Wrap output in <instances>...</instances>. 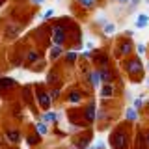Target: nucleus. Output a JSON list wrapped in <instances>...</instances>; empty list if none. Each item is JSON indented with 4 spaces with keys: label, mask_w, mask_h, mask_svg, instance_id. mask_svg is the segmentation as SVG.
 <instances>
[{
    "label": "nucleus",
    "mask_w": 149,
    "mask_h": 149,
    "mask_svg": "<svg viewBox=\"0 0 149 149\" xmlns=\"http://www.w3.org/2000/svg\"><path fill=\"white\" fill-rule=\"evenodd\" d=\"M110 142H112V146H114V149H125L129 140H127V134L114 132V134H112V138H110Z\"/></svg>",
    "instance_id": "obj_1"
},
{
    "label": "nucleus",
    "mask_w": 149,
    "mask_h": 149,
    "mask_svg": "<svg viewBox=\"0 0 149 149\" xmlns=\"http://www.w3.org/2000/svg\"><path fill=\"white\" fill-rule=\"evenodd\" d=\"M52 41H54V45H63V41H65V28L63 26H60V24L54 26Z\"/></svg>",
    "instance_id": "obj_2"
},
{
    "label": "nucleus",
    "mask_w": 149,
    "mask_h": 149,
    "mask_svg": "<svg viewBox=\"0 0 149 149\" xmlns=\"http://www.w3.org/2000/svg\"><path fill=\"white\" fill-rule=\"evenodd\" d=\"M37 102H39L41 108H49V106H50V95L45 93L43 90H39V91H37Z\"/></svg>",
    "instance_id": "obj_3"
},
{
    "label": "nucleus",
    "mask_w": 149,
    "mask_h": 149,
    "mask_svg": "<svg viewBox=\"0 0 149 149\" xmlns=\"http://www.w3.org/2000/svg\"><path fill=\"white\" fill-rule=\"evenodd\" d=\"M125 67H127V71L129 73H140V69H142V63H140V60H130V62L125 65Z\"/></svg>",
    "instance_id": "obj_4"
},
{
    "label": "nucleus",
    "mask_w": 149,
    "mask_h": 149,
    "mask_svg": "<svg viewBox=\"0 0 149 149\" xmlns=\"http://www.w3.org/2000/svg\"><path fill=\"white\" fill-rule=\"evenodd\" d=\"M119 52L123 54V56L130 54V52H132V43H130L129 39H127V41H123V43H121V47H119Z\"/></svg>",
    "instance_id": "obj_5"
},
{
    "label": "nucleus",
    "mask_w": 149,
    "mask_h": 149,
    "mask_svg": "<svg viewBox=\"0 0 149 149\" xmlns=\"http://www.w3.org/2000/svg\"><path fill=\"white\" fill-rule=\"evenodd\" d=\"M8 140L11 143H17L19 140H21V134H19V130H13V129H8Z\"/></svg>",
    "instance_id": "obj_6"
},
{
    "label": "nucleus",
    "mask_w": 149,
    "mask_h": 149,
    "mask_svg": "<svg viewBox=\"0 0 149 149\" xmlns=\"http://www.w3.org/2000/svg\"><path fill=\"white\" fill-rule=\"evenodd\" d=\"M147 22H149V17L146 13H142V15H138V19H136V28H146Z\"/></svg>",
    "instance_id": "obj_7"
},
{
    "label": "nucleus",
    "mask_w": 149,
    "mask_h": 149,
    "mask_svg": "<svg viewBox=\"0 0 149 149\" xmlns=\"http://www.w3.org/2000/svg\"><path fill=\"white\" fill-rule=\"evenodd\" d=\"M11 86H15V80H11V78H0V90H8Z\"/></svg>",
    "instance_id": "obj_8"
},
{
    "label": "nucleus",
    "mask_w": 149,
    "mask_h": 149,
    "mask_svg": "<svg viewBox=\"0 0 149 149\" xmlns=\"http://www.w3.org/2000/svg\"><path fill=\"white\" fill-rule=\"evenodd\" d=\"M90 80H91L93 86H99V84H101V73H99V71H93V73L90 74Z\"/></svg>",
    "instance_id": "obj_9"
},
{
    "label": "nucleus",
    "mask_w": 149,
    "mask_h": 149,
    "mask_svg": "<svg viewBox=\"0 0 149 149\" xmlns=\"http://www.w3.org/2000/svg\"><path fill=\"white\" fill-rule=\"evenodd\" d=\"M112 93H114V88H112V84H104V88L101 90V95H102V97H110Z\"/></svg>",
    "instance_id": "obj_10"
},
{
    "label": "nucleus",
    "mask_w": 149,
    "mask_h": 149,
    "mask_svg": "<svg viewBox=\"0 0 149 149\" xmlns=\"http://www.w3.org/2000/svg\"><path fill=\"white\" fill-rule=\"evenodd\" d=\"M80 99H82L80 91H71L69 93V102H80Z\"/></svg>",
    "instance_id": "obj_11"
},
{
    "label": "nucleus",
    "mask_w": 149,
    "mask_h": 149,
    "mask_svg": "<svg viewBox=\"0 0 149 149\" xmlns=\"http://www.w3.org/2000/svg\"><path fill=\"white\" fill-rule=\"evenodd\" d=\"M36 129H37V132H39L41 136L49 132V129H47V123H45V121H41V123H37V125H36Z\"/></svg>",
    "instance_id": "obj_12"
},
{
    "label": "nucleus",
    "mask_w": 149,
    "mask_h": 149,
    "mask_svg": "<svg viewBox=\"0 0 149 149\" xmlns=\"http://www.w3.org/2000/svg\"><path fill=\"white\" fill-rule=\"evenodd\" d=\"M37 60H39V54H37L36 50H32V52H28V54H26V62L34 63V62H37Z\"/></svg>",
    "instance_id": "obj_13"
},
{
    "label": "nucleus",
    "mask_w": 149,
    "mask_h": 149,
    "mask_svg": "<svg viewBox=\"0 0 149 149\" xmlns=\"http://www.w3.org/2000/svg\"><path fill=\"white\" fill-rule=\"evenodd\" d=\"M50 54H52V58H58L60 54H63L62 45H54V47H52V50H50Z\"/></svg>",
    "instance_id": "obj_14"
},
{
    "label": "nucleus",
    "mask_w": 149,
    "mask_h": 149,
    "mask_svg": "<svg viewBox=\"0 0 149 149\" xmlns=\"http://www.w3.org/2000/svg\"><path fill=\"white\" fill-rule=\"evenodd\" d=\"M58 119V116L54 114V112H47V114H43V121L45 123H49V121H56Z\"/></svg>",
    "instance_id": "obj_15"
},
{
    "label": "nucleus",
    "mask_w": 149,
    "mask_h": 149,
    "mask_svg": "<svg viewBox=\"0 0 149 149\" xmlns=\"http://www.w3.org/2000/svg\"><path fill=\"white\" fill-rule=\"evenodd\" d=\"M125 114H127V119H130V121H134L138 118V114H136V108H129L127 112H125Z\"/></svg>",
    "instance_id": "obj_16"
},
{
    "label": "nucleus",
    "mask_w": 149,
    "mask_h": 149,
    "mask_svg": "<svg viewBox=\"0 0 149 149\" xmlns=\"http://www.w3.org/2000/svg\"><path fill=\"white\" fill-rule=\"evenodd\" d=\"M93 112H95V106H93V104H90V106H88V108H86V119H93V118H95V116H93Z\"/></svg>",
    "instance_id": "obj_17"
},
{
    "label": "nucleus",
    "mask_w": 149,
    "mask_h": 149,
    "mask_svg": "<svg viewBox=\"0 0 149 149\" xmlns=\"http://www.w3.org/2000/svg\"><path fill=\"white\" fill-rule=\"evenodd\" d=\"M77 2H78V4H82L84 8H91L93 4L97 2V0H77Z\"/></svg>",
    "instance_id": "obj_18"
},
{
    "label": "nucleus",
    "mask_w": 149,
    "mask_h": 149,
    "mask_svg": "<svg viewBox=\"0 0 149 149\" xmlns=\"http://www.w3.org/2000/svg\"><path fill=\"white\" fill-rule=\"evenodd\" d=\"M101 78H102V80H104V82H110L112 74H110L108 71H101Z\"/></svg>",
    "instance_id": "obj_19"
},
{
    "label": "nucleus",
    "mask_w": 149,
    "mask_h": 149,
    "mask_svg": "<svg viewBox=\"0 0 149 149\" xmlns=\"http://www.w3.org/2000/svg\"><path fill=\"white\" fill-rule=\"evenodd\" d=\"M114 30H116V26H114V24H110V22L104 26V34H114Z\"/></svg>",
    "instance_id": "obj_20"
},
{
    "label": "nucleus",
    "mask_w": 149,
    "mask_h": 149,
    "mask_svg": "<svg viewBox=\"0 0 149 149\" xmlns=\"http://www.w3.org/2000/svg\"><path fill=\"white\" fill-rule=\"evenodd\" d=\"M37 142H39V136H36V134L28 136V143H32V146H34V143H37Z\"/></svg>",
    "instance_id": "obj_21"
},
{
    "label": "nucleus",
    "mask_w": 149,
    "mask_h": 149,
    "mask_svg": "<svg viewBox=\"0 0 149 149\" xmlns=\"http://www.w3.org/2000/svg\"><path fill=\"white\" fill-rule=\"evenodd\" d=\"M65 58H67V62H74V60H77V54H74V52H67Z\"/></svg>",
    "instance_id": "obj_22"
},
{
    "label": "nucleus",
    "mask_w": 149,
    "mask_h": 149,
    "mask_svg": "<svg viewBox=\"0 0 149 149\" xmlns=\"http://www.w3.org/2000/svg\"><path fill=\"white\" fill-rule=\"evenodd\" d=\"M142 104H143V101H142V99H136V101H134V108H140Z\"/></svg>",
    "instance_id": "obj_23"
},
{
    "label": "nucleus",
    "mask_w": 149,
    "mask_h": 149,
    "mask_svg": "<svg viewBox=\"0 0 149 149\" xmlns=\"http://www.w3.org/2000/svg\"><path fill=\"white\" fill-rule=\"evenodd\" d=\"M138 52H140V54L146 52V45H138Z\"/></svg>",
    "instance_id": "obj_24"
},
{
    "label": "nucleus",
    "mask_w": 149,
    "mask_h": 149,
    "mask_svg": "<svg viewBox=\"0 0 149 149\" xmlns=\"http://www.w3.org/2000/svg\"><path fill=\"white\" fill-rule=\"evenodd\" d=\"M60 95V90H52L50 91V97H58Z\"/></svg>",
    "instance_id": "obj_25"
},
{
    "label": "nucleus",
    "mask_w": 149,
    "mask_h": 149,
    "mask_svg": "<svg viewBox=\"0 0 149 149\" xmlns=\"http://www.w3.org/2000/svg\"><path fill=\"white\" fill-rule=\"evenodd\" d=\"M52 13H54V11H52V9H49V11H47V13H45V15H43V17H45V19H49V17H52Z\"/></svg>",
    "instance_id": "obj_26"
},
{
    "label": "nucleus",
    "mask_w": 149,
    "mask_h": 149,
    "mask_svg": "<svg viewBox=\"0 0 149 149\" xmlns=\"http://www.w3.org/2000/svg\"><path fill=\"white\" fill-rule=\"evenodd\" d=\"M32 2H36V4H41V2H45V0H32Z\"/></svg>",
    "instance_id": "obj_27"
},
{
    "label": "nucleus",
    "mask_w": 149,
    "mask_h": 149,
    "mask_svg": "<svg viewBox=\"0 0 149 149\" xmlns=\"http://www.w3.org/2000/svg\"><path fill=\"white\" fill-rule=\"evenodd\" d=\"M146 143H147V146H149V134H147V136H146Z\"/></svg>",
    "instance_id": "obj_28"
},
{
    "label": "nucleus",
    "mask_w": 149,
    "mask_h": 149,
    "mask_svg": "<svg viewBox=\"0 0 149 149\" xmlns=\"http://www.w3.org/2000/svg\"><path fill=\"white\" fill-rule=\"evenodd\" d=\"M130 2H132V4H138V2H140V0H130Z\"/></svg>",
    "instance_id": "obj_29"
},
{
    "label": "nucleus",
    "mask_w": 149,
    "mask_h": 149,
    "mask_svg": "<svg viewBox=\"0 0 149 149\" xmlns=\"http://www.w3.org/2000/svg\"><path fill=\"white\" fill-rule=\"evenodd\" d=\"M119 2H130V0H119Z\"/></svg>",
    "instance_id": "obj_30"
},
{
    "label": "nucleus",
    "mask_w": 149,
    "mask_h": 149,
    "mask_svg": "<svg viewBox=\"0 0 149 149\" xmlns=\"http://www.w3.org/2000/svg\"><path fill=\"white\" fill-rule=\"evenodd\" d=\"M147 108H149V101H147Z\"/></svg>",
    "instance_id": "obj_31"
},
{
    "label": "nucleus",
    "mask_w": 149,
    "mask_h": 149,
    "mask_svg": "<svg viewBox=\"0 0 149 149\" xmlns=\"http://www.w3.org/2000/svg\"><path fill=\"white\" fill-rule=\"evenodd\" d=\"M2 2H4V0H0V4H2Z\"/></svg>",
    "instance_id": "obj_32"
}]
</instances>
